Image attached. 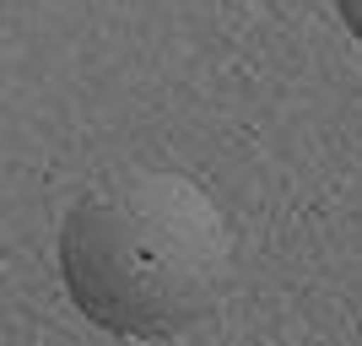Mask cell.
I'll return each instance as SVG.
<instances>
[{"label":"cell","instance_id":"6da1fadb","mask_svg":"<svg viewBox=\"0 0 362 346\" xmlns=\"http://www.w3.org/2000/svg\"><path fill=\"white\" fill-rule=\"evenodd\" d=\"M233 233L195 179L151 168L92 184L60 222V276L81 314L124 341L189 330L227 287Z\"/></svg>","mask_w":362,"mask_h":346},{"label":"cell","instance_id":"7a4b0ae2","mask_svg":"<svg viewBox=\"0 0 362 346\" xmlns=\"http://www.w3.org/2000/svg\"><path fill=\"white\" fill-rule=\"evenodd\" d=\"M335 11H341V22L351 28V38L362 44V0H335Z\"/></svg>","mask_w":362,"mask_h":346}]
</instances>
